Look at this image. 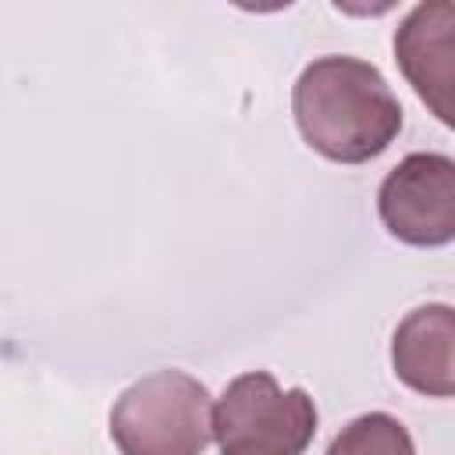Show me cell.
I'll list each match as a JSON object with an SVG mask.
<instances>
[{"label":"cell","mask_w":455,"mask_h":455,"mask_svg":"<svg viewBox=\"0 0 455 455\" xmlns=\"http://www.w3.org/2000/svg\"><path fill=\"white\" fill-rule=\"evenodd\" d=\"M455 7L448 0L419 4L395 32V60L412 82L416 96L437 114V121H455Z\"/></svg>","instance_id":"5"},{"label":"cell","mask_w":455,"mask_h":455,"mask_svg":"<svg viewBox=\"0 0 455 455\" xmlns=\"http://www.w3.org/2000/svg\"><path fill=\"white\" fill-rule=\"evenodd\" d=\"M210 416L213 402L196 377L160 370L117 398L110 409V437L121 455H203L213 441Z\"/></svg>","instance_id":"2"},{"label":"cell","mask_w":455,"mask_h":455,"mask_svg":"<svg viewBox=\"0 0 455 455\" xmlns=\"http://www.w3.org/2000/svg\"><path fill=\"white\" fill-rule=\"evenodd\" d=\"M380 220L409 245L455 238V164L441 153L405 156L380 185Z\"/></svg>","instance_id":"4"},{"label":"cell","mask_w":455,"mask_h":455,"mask_svg":"<svg viewBox=\"0 0 455 455\" xmlns=\"http://www.w3.org/2000/svg\"><path fill=\"white\" fill-rule=\"evenodd\" d=\"M291 107L302 139L338 164H366L402 132L398 96L359 57H320L306 64Z\"/></svg>","instance_id":"1"},{"label":"cell","mask_w":455,"mask_h":455,"mask_svg":"<svg viewBox=\"0 0 455 455\" xmlns=\"http://www.w3.org/2000/svg\"><path fill=\"white\" fill-rule=\"evenodd\" d=\"M224 455H302L316 434V405L302 387H281L270 373H242L210 416Z\"/></svg>","instance_id":"3"},{"label":"cell","mask_w":455,"mask_h":455,"mask_svg":"<svg viewBox=\"0 0 455 455\" xmlns=\"http://www.w3.org/2000/svg\"><path fill=\"white\" fill-rule=\"evenodd\" d=\"M327 455H416L409 430L387 412L352 419L327 448Z\"/></svg>","instance_id":"7"},{"label":"cell","mask_w":455,"mask_h":455,"mask_svg":"<svg viewBox=\"0 0 455 455\" xmlns=\"http://www.w3.org/2000/svg\"><path fill=\"white\" fill-rule=\"evenodd\" d=\"M391 363L395 373L430 395V398H448L455 391V316L448 306H419L412 309L391 341Z\"/></svg>","instance_id":"6"}]
</instances>
